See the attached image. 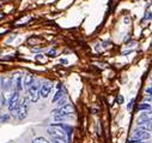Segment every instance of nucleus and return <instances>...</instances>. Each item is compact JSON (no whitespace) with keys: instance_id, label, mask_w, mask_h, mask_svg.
<instances>
[{"instance_id":"nucleus-1","label":"nucleus","mask_w":152,"mask_h":143,"mask_svg":"<svg viewBox=\"0 0 152 143\" xmlns=\"http://www.w3.org/2000/svg\"><path fill=\"white\" fill-rule=\"evenodd\" d=\"M47 132L50 137L62 141L64 143H69L72 128L65 124H53L47 129Z\"/></svg>"},{"instance_id":"nucleus-2","label":"nucleus","mask_w":152,"mask_h":143,"mask_svg":"<svg viewBox=\"0 0 152 143\" xmlns=\"http://www.w3.org/2000/svg\"><path fill=\"white\" fill-rule=\"evenodd\" d=\"M19 94H20L19 91L13 90L12 94L10 95V97L7 99V103L6 105H7V108H9L10 114L15 113L17 111V108H18V106H19V99H20Z\"/></svg>"},{"instance_id":"nucleus-3","label":"nucleus","mask_w":152,"mask_h":143,"mask_svg":"<svg viewBox=\"0 0 152 143\" xmlns=\"http://www.w3.org/2000/svg\"><path fill=\"white\" fill-rule=\"evenodd\" d=\"M29 108H30V100L28 96H25L23 99L22 102H19V106H18V108H17V118L19 120H23L26 118L28 116V112H29Z\"/></svg>"},{"instance_id":"nucleus-4","label":"nucleus","mask_w":152,"mask_h":143,"mask_svg":"<svg viewBox=\"0 0 152 143\" xmlns=\"http://www.w3.org/2000/svg\"><path fill=\"white\" fill-rule=\"evenodd\" d=\"M40 83L39 82H34L29 88H28V97L30 100V102L36 103L40 99Z\"/></svg>"},{"instance_id":"nucleus-5","label":"nucleus","mask_w":152,"mask_h":143,"mask_svg":"<svg viewBox=\"0 0 152 143\" xmlns=\"http://www.w3.org/2000/svg\"><path fill=\"white\" fill-rule=\"evenodd\" d=\"M73 111H74L73 105L66 103V105H64L61 107H58V108L53 110L52 114H53V117H55V116H58V117H68L71 113H73Z\"/></svg>"},{"instance_id":"nucleus-6","label":"nucleus","mask_w":152,"mask_h":143,"mask_svg":"<svg viewBox=\"0 0 152 143\" xmlns=\"http://www.w3.org/2000/svg\"><path fill=\"white\" fill-rule=\"evenodd\" d=\"M11 81H12V87H13V90H16V91H22L23 90V76H22V74H15L13 76H12V78H11Z\"/></svg>"},{"instance_id":"nucleus-7","label":"nucleus","mask_w":152,"mask_h":143,"mask_svg":"<svg viewBox=\"0 0 152 143\" xmlns=\"http://www.w3.org/2000/svg\"><path fill=\"white\" fill-rule=\"evenodd\" d=\"M151 137V133L150 131H142V130H135L133 132V137L131 139V143L132 142H138V141H144V139H147Z\"/></svg>"},{"instance_id":"nucleus-8","label":"nucleus","mask_w":152,"mask_h":143,"mask_svg":"<svg viewBox=\"0 0 152 143\" xmlns=\"http://www.w3.org/2000/svg\"><path fill=\"white\" fill-rule=\"evenodd\" d=\"M52 89H53L52 82H48V81L45 82L42 86H40V97H43V99L48 97V95L50 94Z\"/></svg>"},{"instance_id":"nucleus-9","label":"nucleus","mask_w":152,"mask_h":143,"mask_svg":"<svg viewBox=\"0 0 152 143\" xmlns=\"http://www.w3.org/2000/svg\"><path fill=\"white\" fill-rule=\"evenodd\" d=\"M141 123H145V124H151V112L146 111V112H142L139 118H138V124H141Z\"/></svg>"},{"instance_id":"nucleus-10","label":"nucleus","mask_w":152,"mask_h":143,"mask_svg":"<svg viewBox=\"0 0 152 143\" xmlns=\"http://www.w3.org/2000/svg\"><path fill=\"white\" fill-rule=\"evenodd\" d=\"M35 82V77H34V75L32 74H26L25 76H24V80H23V87H26V88H29L32 83Z\"/></svg>"},{"instance_id":"nucleus-11","label":"nucleus","mask_w":152,"mask_h":143,"mask_svg":"<svg viewBox=\"0 0 152 143\" xmlns=\"http://www.w3.org/2000/svg\"><path fill=\"white\" fill-rule=\"evenodd\" d=\"M65 95H66V91H65V89H64V88H60V89L56 91V94H55V96H54V99H53V102L55 103V102H56V101H59L60 99L65 97Z\"/></svg>"},{"instance_id":"nucleus-12","label":"nucleus","mask_w":152,"mask_h":143,"mask_svg":"<svg viewBox=\"0 0 152 143\" xmlns=\"http://www.w3.org/2000/svg\"><path fill=\"white\" fill-rule=\"evenodd\" d=\"M32 143H49V142L43 137H37V138H35L32 141Z\"/></svg>"},{"instance_id":"nucleus-13","label":"nucleus","mask_w":152,"mask_h":143,"mask_svg":"<svg viewBox=\"0 0 152 143\" xmlns=\"http://www.w3.org/2000/svg\"><path fill=\"white\" fill-rule=\"evenodd\" d=\"M138 108H139V110H146V111H150V110H151V106H150V103H145V102H144V103H141V105L138 107Z\"/></svg>"},{"instance_id":"nucleus-14","label":"nucleus","mask_w":152,"mask_h":143,"mask_svg":"<svg viewBox=\"0 0 152 143\" xmlns=\"http://www.w3.org/2000/svg\"><path fill=\"white\" fill-rule=\"evenodd\" d=\"M55 103H58V106H59V107H61V106L66 105V103H67V102H66V96H65V97H62V99H60V100H59V101H56Z\"/></svg>"},{"instance_id":"nucleus-15","label":"nucleus","mask_w":152,"mask_h":143,"mask_svg":"<svg viewBox=\"0 0 152 143\" xmlns=\"http://www.w3.org/2000/svg\"><path fill=\"white\" fill-rule=\"evenodd\" d=\"M10 119V117L7 116V114H5V116H1V117H0V123H1V122H7Z\"/></svg>"},{"instance_id":"nucleus-16","label":"nucleus","mask_w":152,"mask_h":143,"mask_svg":"<svg viewBox=\"0 0 152 143\" xmlns=\"http://www.w3.org/2000/svg\"><path fill=\"white\" fill-rule=\"evenodd\" d=\"M49 143H64L62 141H60V139H56V138H53V137H50V142Z\"/></svg>"},{"instance_id":"nucleus-17","label":"nucleus","mask_w":152,"mask_h":143,"mask_svg":"<svg viewBox=\"0 0 152 143\" xmlns=\"http://www.w3.org/2000/svg\"><path fill=\"white\" fill-rule=\"evenodd\" d=\"M118 102H119V103H122V102H124V97H122L121 95L118 96Z\"/></svg>"},{"instance_id":"nucleus-18","label":"nucleus","mask_w":152,"mask_h":143,"mask_svg":"<svg viewBox=\"0 0 152 143\" xmlns=\"http://www.w3.org/2000/svg\"><path fill=\"white\" fill-rule=\"evenodd\" d=\"M55 54V51H49V53H48V55H54Z\"/></svg>"},{"instance_id":"nucleus-19","label":"nucleus","mask_w":152,"mask_h":143,"mask_svg":"<svg viewBox=\"0 0 152 143\" xmlns=\"http://www.w3.org/2000/svg\"><path fill=\"white\" fill-rule=\"evenodd\" d=\"M146 93L148 94V96H151V88H148V89H146Z\"/></svg>"},{"instance_id":"nucleus-20","label":"nucleus","mask_w":152,"mask_h":143,"mask_svg":"<svg viewBox=\"0 0 152 143\" xmlns=\"http://www.w3.org/2000/svg\"><path fill=\"white\" fill-rule=\"evenodd\" d=\"M132 143H144L142 141H138V142H132Z\"/></svg>"}]
</instances>
